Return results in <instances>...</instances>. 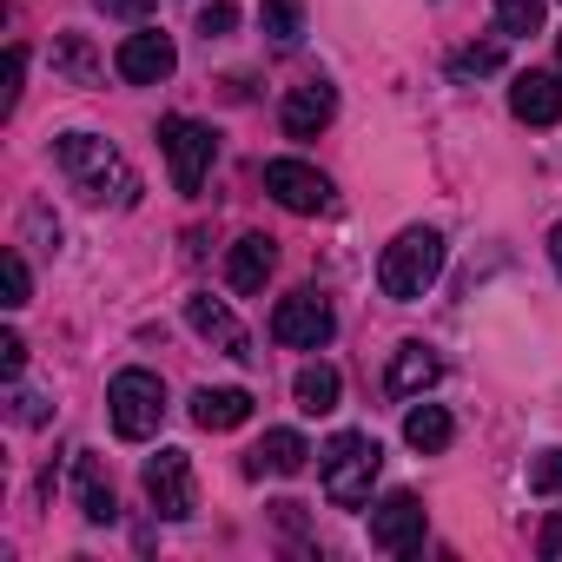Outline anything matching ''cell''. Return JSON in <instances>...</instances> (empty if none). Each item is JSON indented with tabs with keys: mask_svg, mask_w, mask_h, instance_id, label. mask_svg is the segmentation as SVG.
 <instances>
[{
	"mask_svg": "<svg viewBox=\"0 0 562 562\" xmlns=\"http://www.w3.org/2000/svg\"><path fill=\"white\" fill-rule=\"evenodd\" d=\"M490 8H496V27H503L509 41H522V34L542 27V8H549V0H490Z\"/></svg>",
	"mask_w": 562,
	"mask_h": 562,
	"instance_id": "cell-22",
	"label": "cell"
},
{
	"mask_svg": "<svg viewBox=\"0 0 562 562\" xmlns=\"http://www.w3.org/2000/svg\"><path fill=\"white\" fill-rule=\"evenodd\" d=\"M271 265H278V245H271L265 232H245V238L225 251V285H232V292H265Z\"/></svg>",
	"mask_w": 562,
	"mask_h": 562,
	"instance_id": "cell-14",
	"label": "cell"
},
{
	"mask_svg": "<svg viewBox=\"0 0 562 562\" xmlns=\"http://www.w3.org/2000/svg\"><path fill=\"white\" fill-rule=\"evenodd\" d=\"M21 74H27V47H14V54H8V106L21 100Z\"/></svg>",
	"mask_w": 562,
	"mask_h": 562,
	"instance_id": "cell-31",
	"label": "cell"
},
{
	"mask_svg": "<svg viewBox=\"0 0 562 562\" xmlns=\"http://www.w3.org/2000/svg\"><path fill=\"white\" fill-rule=\"evenodd\" d=\"M496 67H503V47H463V54L450 60L457 80H470V74H496Z\"/></svg>",
	"mask_w": 562,
	"mask_h": 562,
	"instance_id": "cell-26",
	"label": "cell"
},
{
	"mask_svg": "<svg viewBox=\"0 0 562 562\" xmlns=\"http://www.w3.org/2000/svg\"><path fill=\"white\" fill-rule=\"evenodd\" d=\"M21 364H27V345L8 331V338H0V371H8V378H21Z\"/></svg>",
	"mask_w": 562,
	"mask_h": 562,
	"instance_id": "cell-30",
	"label": "cell"
},
{
	"mask_svg": "<svg viewBox=\"0 0 562 562\" xmlns=\"http://www.w3.org/2000/svg\"><path fill=\"white\" fill-rule=\"evenodd\" d=\"M371 542L384 555H417L424 549V496L417 490H391L378 509H371Z\"/></svg>",
	"mask_w": 562,
	"mask_h": 562,
	"instance_id": "cell-9",
	"label": "cell"
},
{
	"mask_svg": "<svg viewBox=\"0 0 562 562\" xmlns=\"http://www.w3.org/2000/svg\"><path fill=\"white\" fill-rule=\"evenodd\" d=\"M271 338L292 345V351H325L338 338V318H331V305L318 292H292V299L271 305Z\"/></svg>",
	"mask_w": 562,
	"mask_h": 562,
	"instance_id": "cell-6",
	"label": "cell"
},
{
	"mask_svg": "<svg viewBox=\"0 0 562 562\" xmlns=\"http://www.w3.org/2000/svg\"><path fill=\"white\" fill-rule=\"evenodd\" d=\"M509 113H516L522 126H555V120H562V80L542 74V67L516 74V80H509Z\"/></svg>",
	"mask_w": 562,
	"mask_h": 562,
	"instance_id": "cell-13",
	"label": "cell"
},
{
	"mask_svg": "<svg viewBox=\"0 0 562 562\" xmlns=\"http://www.w3.org/2000/svg\"><path fill=\"white\" fill-rule=\"evenodd\" d=\"M186 325H192L212 351H225V358H251V338H245V325L232 318V305H225V299L192 292V299H186Z\"/></svg>",
	"mask_w": 562,
	"mask_h": 562,
	"instance_id": "cell-11",
	"label": "cell"
},
{
	"mask_svg": "<svg viewBox=\"0 0 562 562\" xmlns=\"http://www.w3.org/2000/svg\"><path fill=\"white\" fill-rule=\"evenodd\" d=\"M100 14H113V21H146L153 14V0H93Z\"/></svg>",
	"mask_w": 562,
	"mask_h": 562,
	"instance_id": "cell-28",
	"label": "cell"
},
{
	"mask_svg": "<svg viewBox=\"0 0 562 562\" xmlns=\"http://www.w3.org/2000/svg\"><path fill=\"white\" fill-rule=\"evenodd\" d=\"M54 60H60V74H74V80H80V87H93V80H100V60H93V54H87V41H80V34H67V41H60V54H54Z\"/></svg>",
	"mask_w": 562,
	"mask_h": 562,
	"instance_id": "cell-23",
	"label": "cell"
},
{
	"mask_svg": "<svg viewBox=\"0 0 562 562\" xmlns=\"http://www.w3.org/2000/svg\"><path fill=\"white\" fill-rule=\"evenodd\" d=\"M258 27H265V41H278V47H299V34H305V0H265V8H258Z\"/></svg>",
	"mask_w": 562,
	"mask_h": 562,
	"instance_id": "cell-21",
	"label": "cell"
},
{
	"mask_svg": "<svg viewBox=\"0 0 562 562\" xmlns=\"http://www.w3.org/2000/svg\"><path fill=\"white\" fill-rule=\"evenodd\" d=\"M312 457V443L299 430H265V443L245 457V476H299Z\"/></svg>",
	"mask_w": 562,
	"mask_h": 562,
	"instance_id": "cell-16",
	"label": "cell"
},
{
	"mask_svg": "<svg viewBox=\"0 0 562 562\" xmlns=\"http://www.w3.org/2000/svg\"><path fill=\"white\" fill-rule=\"evenodd\" d=\"M278 120H285L292 139H318V133L338 120V87H331V80H305V87H292V93H285V113H278Z\"/></svg>",
	"mask_w": 562,
	"mask_h": 562,
	"instance_id": "cell-12",
	"label": "cell"
},
{
	"mask_svg": "<svg viewBox=\"0 0 562 562\" xmlns=\"http://www.w3.org/2000/svg\"><path fill=\"white\" fill-rule=\"evenodd\" d=\"M113 67H120V80H133V87H159V80H172V67H179V47H172V34H153V27H139V34H126V41H120Z\"/></svg>",
	"mask_w": 562,
	"mask_h": 562,
	"instance_id": "cell-10",
	"label": "cell"
},
{
	"mask_svg": "<svg viewBox=\"0 0 562 562\" xmlns=\"http://www.w3.org/2000/svg\"><path fill=\"white\" fill-rule=\"evenodd\" d=\"M192 424L199 430H238V424H251V391H238V384L192 391Z\"/></svg>",
	"mask_w": 562,
	"mask_h": 562,
	"instance_id": "cell-17",
	"label": "cell"
},
{
	"mask_svg": "<svg viewBox=\"0 0 562 562\" xmlns=\"http://www.w3.org/2000/svg\"><path fill=\"white\" fill-rule=\"evenodd\" d=\"M74 496H80V516H87V522H113V516H120V496H113L106 457L80 450V463H74Z\"/></svg>",
	"mask_w": 562,
	"mask_h": 562,
	"instance_id": "cell-15",
	"label": "cell"
},
{
	"mask_svg": "<svg viewBox=\"0 0 562 562\" xmlns=\"http://www.w3.org/2000/svg\"><path fill=\"white\" fill-rule=\"evenodd\" d=\"M450 437H457V424H450V411H443V404H411V417H404V443H411L417 457L450 450Z\"/></svg>",
	"mask_w": 562,
	"mask_h": 562,
	"instance_id": "cell-20",
	"label": "cell"
},
{
	"mask_svg": "<svg viewBox=\"0 0 562 562\" xmlns=\"http://www.w3.org/2000/svg\"><path fill=\"white\" fill-rule=\"evenodd\" d=\"M437 378H443V358L430 345H397V358H391V391L397 397H424Z\"/></svg>",
	"mask_w": 562,
	"mask_h": 562,
	"instance_id": "cell-18",
	"label": "cell"
},
{
	"mask_svg": "<svg viewBox=\"0 0 562 562\" xmlns=\"http://www.w3.org/2000/svg\"><path fill=\"white\" fill-rule=\"evenodd\" d=\"M139 483H146V503H153L166 522H186V516L199 509V490H192V457H186V450H159V457H146Z\"/></svg>",
	"mask_w": 562,
	"mask_h": 562,
	"instance_id": "cell-7",
	"label": "cell"
},
{
	"mask_svg": "<svg viewBox=\"0 0 562 562\" xmlns=\"http://www.w3.org/2000/svg\"><path fill=\"white\" fill-rule=\"evenodd\" d=\"M536 549H542L549 562H562V509H555V516L542 522V536H536Z\"/></svg>",
	"mask_w": 562,
	"mask_h": 562,
	"instance_id": "cell-29",
	"label": "cell"
},
{
	"mask_svg": "<svg viewBox=\"0 0 562 562\" xmlns=\"http://www.w3.org/2000/svg\"><path fill=\"white\" fill-rule=\"evenodd\" d=\"M292 397H299V411H305V417H331V411H338V397H345V378H338L331 364H305V371L292 378Z\"/></svg>",
	"mask_w": 562,
	"mask_h": 562,
	"instance_id": "cell-19",
	"label": "cell"
},
{
	"mask_svg": "<svg viewBox=\"0 0 562 562\" xmlns=\"http://www.w3.org/2000/svg\"><path fill=\"white\" fill-rule=\"evenodd\" d=\"M378 470H384V450H378L371 430H338V437L318 450V483H325V496H331L338 509H364Z\"/></svg>",
	"mask_w": 562,
	"mask_h": 562,
	"instance_id": "cell-3",
	"label": "cell"
},
{
	"mask_svg": "<svg viewBox=\"0 0 562 562\" xmlns=\"http://www.w3.org/2000/svg\"><path fill=\"white\" fill-rule=\"evenodd\" d=\"M232 21H238L232 0H212V8H199V34H205V41H212V34H232Z\"/></svg>",
	"mask_w": 562,
	"mask_h": 562,
	"instance_id": "cell-27",
	"label": "cell"
},
{
	"mask_svg": "<svg viewBox=\"0 0 562 562\" xmlns=\"http://www.w3.org/2000/svg\"><path fill=\"white\" fill-rule=\"evenodd\" d=\"M443 232L437 225H404L391 245H384V258H378V285H384V299H397V305H417L437 278H443Z\"/></svg>",
	"mask_w": 562,
	"mask_h": 562,
	"instance_id": "cell-2",
	"label": "cell"
},
{
	"mask_svg": "<svg viewBox=\"0 0 562 562\" xmlns=\"http://www.w3.org/2000/svg\"><path fill=\"white\" fill-rule=\"evenodd\" d=\"M0 285H8V305H14V312L27 305L34 278H27V258H21V251H8V258H0Z\"/></svg>",
	"mask_w": 562,
	"mask_h": 562,
	"instance_id": "cell-25",
	"label": "cell"
},
{
	"mask_svg": "<svg viewBox=\"0 0 562 562\" xmlns=\"http://www.w3.org/2000/svg\"><path fill=\"white\" fill-rule=\"evenodd\" d=\"M265 192L285 212H299V218L331 212V179L318 166H305V159H265Z\"/></svg>",
	"mask_w": 562,
	"mask_h": 562,
	"instance_id": "cell-8",
	"label": "cell"
},
{
	"mask_svg": "<svg viewBox=\"0 0 562 562\" xmlns=\"http://www.w3.org/2000/svg\"><path fill=\"white\" fill-rule=\"evenodd\" d=\"M54 166L67 172V186H74L87 205H133V199H139V179H133L126 153L106 146L100 133H60V139H54Z\"/></svg>",
	"mask_w": 562,
	"mask_h": 562,
	"instance_id": "cell-1",
	"label": "cell"
},
{
	"mask_svg": "<svg viewBox=\"0 0 562 562\" xmlns=\"http://www.w3.org/2000/svg\"><path fill=\"white\" fill-rule=\"evenodd\" d=\"M555 60H562V34H555Z\"/></svg>",
	"mask_w": 562,
	"mask_h": 562,
	"instance_id": "cell-33",
	"label": "cell"
},
{
	"mask_svg": "<svg viewBox=\"0 0 562 562\" xmlns=\"http://www.w3.org/2000/svg\"><path fill=\"white\" fill-rule=\"evenodd\" d=\"M529 490L536 496H562V443L542 450V457H529Z\"/></svg>",
	"mask_w": 562,
	"mask_h": 562,
	"instance_id": "cell-24",
	"label": "cell"
},
{
	"mask_svg": "<svg viewBox=\"0 0 562 562\" xmlns=\"http://www.w3.org/2000/svg\"><path fill=\"white\" fill-rule=\"evenodd\" d=\"M159 146H166V166H172V192H199L205 179H212V159H218V133L205 126V120H186V113H172L166 126H159Z\"/></svg>",
	"mask_w": 562,
	"mask_h": 562,
	"instance_id": "cell-5",
	"label": "cell"
},
{
	"mask_svg": "<svg viewBox=\"0 0 562 562\" xmlns=\"http://www.w3.org/2000/svg\"><path fill=\"white\" fill-rule=\"evenodd\" d=\"M106 411H113V430L126 443H146L159 424H166V378L146 371V364H126L113 384H106Z\"/></svg>",
	"mask_w": 562,
	"mask_h": 562,
	"instance_id": "cell-4",
	"label": "cell"
},
{
	"mask_svg": "<svg viewBox=\"0 0 562 562\" xmlns=\"http://www.w3.org/2000/svg\"><path fill=\"white\" fill-rule=\"evenodd\" d=\"M549 265H555V271H562V218H555V225H549Z\"/></svg>",
	"mask_w": 562,
	"mask_h": 562,
	"instance_id": "cell-32",
	"label": "cell"
}]
</instances>
